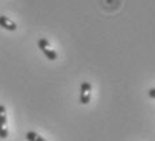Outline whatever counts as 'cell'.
Returning <instances> with one entry per match:
<instances>
[{"instance_id": "cell-1", "label": "cell", "mask_w": 155, "mask_h": 141, "mask_svg": "<svg viewBox=\"0 0 155 141\" xmlns=\"http://www.w3.org/2000/svg\"><path fill=\"white\" fill-rule=\"evenodd\" d=\"M38 46H39V49L42 50V53L50 60V61H54V60H57L58 55H57L55 50L50 46V42L46 40V38H41V40H38Z\"/></svg>"}, {"instance_id": "cell-2", "label": "cell", "mask_w": 155, "mask_h": 141, "mask_svg": "<svg viewBox=\"0 0 155 141\" xmlns=\"http://www.w3.org/2000/svg\"><path fill=\"white\" fill-rule=\"evenodd\" d=\"M92 98V84L89 82H84L80 88V103L88 104Z\"/></svg>"}, {"instance_id": "cell-3", "label": "cell", "mask_w": 155, "mask_h": 141, "mask_svg": "<svg viewBox=\"0 0 155 141\" xmlns=\"http://www.w3.org/2000/svg\"><path fill=\"white\" fill-rule=\"evenodd\" d=\"M8 137V126H7V110L3 104H0V139Z\"/></svg>"}, {"instance_id": "cell-4", "label": "cell", "mask_w": 155, "mask_h": 141, "mask_svg": "<svg viewBox=\"0 0 155 141\" xmlns=\"http://www.w3.org/2000/svg\"><path fill=\"white\" fill-rule=\"evenodd\" d=\"M0 27L8 30V31H15V30L18 29V26H16V23H15L12 19H10L8 16L0 15Z\"/></svg>"}, {"instance_id": "cell-5", "label": "cell", "mask_w": 155, "mask_h": 141, "mask_svg": "<svg viewBox=\"0 0 155 141\" xmlns=\"http://www.w3.org/2000/svg\"><path fill=\"white\" fill-rule=\"evenodd\" d=\"M26 139L28 141H47V140H45L42 136L35 133V132H27V133H26Z\"/></svg>"}, {"instance_id": "cell-6", "label": "cell", "mask_w": 155, "mask_h": 141, "mask_svg": "<svg viewBox=\"0 0 155 141\" xmlns=\"http://www.w3.org/2000/svg\"><path fill=\"white\" fill-rule=\"evenodd\" d=\"M147 94H148V97H150V98L155 99V88H150V90H148Z\"/></svg>"}]
</instances>
